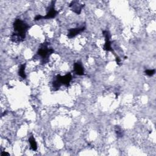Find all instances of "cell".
<instances>
[{"mask_svg":"<svg viewBox=\"0 0 156 156\" xmlns=\"http://www.w3.org/2000/svg\"><path fill=\"white\" fill-rule=\"evenodd\" d=\"M13 32L10 39L13 42L19 43L24 41L26 38V34L29 28V26L21 19H16L13 24Z\"/></svg>","mask_w":156,"mask_h":156,"instance_id":"obj_1","label":"cell"},{"mask_svg":"<svg viewBox=\"0 0 156 156\" xmlns=\"http://www.w3.org/2000/svg\"><path fill=\"white\" fill-rule=\"evenodd\" d=\"M49 43L44 42L42 43L37 52V55H39L41 58V63H46L48 61V58L49 56L54 52V49L51 48H49Z\"/></svg>","mask_w":156,"mask_h":156,"instance_id":"obj_2","label":"cell"},{"mask_svg":"<svg viewBox=\"0 0 156 156\" xmlns=\"http://www.w3.org/2000/svg\"><path fill=\"white\" fill-rule=\"evenodd\" d=\"M72 80V75L71 73H68L65 76L57 75L55 77V80L52 83V87L54 90H57L62 85L69 86V83Z\"/></svg>","mask_w":156,"mask_h":156,"instance_id":"obj_3","label":"cell"},{"mask_svg":"<svg viewBox=\"0 0 156 156\" xmlns=\"http://www.w3.org/2000/svg\"><path fill=\"white\" fill-rule=\"evenodd\" d=\"M55 2V1H52L51 2V6H50L48 12H47L46 15H45L44 16H42L41 15H38L35 17L34 20L38 21V20H41V19H51V18H55L57 16V13H58V11L55 10V8H54Z\"/></svg>","mask_w":156,"mask_h":156,"instance_id":"obj_4","label":"cell"},{"mask_svg":"<svg viewBox=\"0 0 156 156\" xmlns=\"http://www.w3.org/2000/svg\"><path fill=\"white\" fill-rule=\"evenodd\" d=\"M102 34H103L104 36L105 37V44L103 47L104 50L107 51L113 52V49L111 47L112 41H110V35L109 32L108 30H103Z\"/></svg>","mask_w":156,"mask_h":156,"instance_id":"obj_5","label":"cell"},{"mask_svg":"<svg viewBox=\"0 0 156 156\" xmlns=\"http://www.w3.org/2000/svg\"><path fill=\"white\" fill-rule=\"evenodd\" d=\"M69 7L71 9V10L74 13L79 15L81 12L82 8L84 7V4H80V2L77 1H73L69 4Z\"/></svg>","mask_w":156,"mask_h":156,"instance_id":"obj_6","label":"cell"},{"mask_svg":"<svg viewBox=\"0 0 156 156\" xmlns=\"http://www.w3.org/2000/svg\"><path fill=\"white\" fill-rule=\"evenodd\" d=\"M85 29V27H76V28H72L69 29V32L68 34V37L69 38H73L76 37L77 35L79 34L80 33L84 31Z\"/></svg>","mask_w":156,"mask_h":156,"instance_id":"obj_7","label":"cell"},{"mask_svg":"<svg viewBox=\"0 0 156 156\" xmlns=\"http://www.w3.org/2000/svg\"><path fill=\"white\" fill-rule=\"evenodd\" d=\"M74 69L76 74L78 76H82L84 74V69L82 65V63L79 62H77L74 64Z\"/></svg>","mask_w":156,"mask_h":156,"instance_id":"obj_8","label":"cell"},{"mask_svg":"<svg viewBox=\"0 0 156 156\" xmlns=\"http://www.w3.org/2000/svg\"><path fill=\"white\" fill-rule=\"evenodd\" d=\"M25 68H26V63L21 65V66L19 67L18 69V74L20 76H21L23 79L26 78V75L25 74Z\"/></svg>","mask_w":156,"mask_h":156,"instance_id":"obj_9","label":"cell"},{"mask_svg":"<svg viewBox=\"0 0 156 156\" xmlns=\"http://www.w3.org/2000/svg\"><path fill=\"white\" fill-rule=\"evenodd\" d=\"M29 141L30 143V147L31 149L35 151L37 149V143H36V141L34 138V137L33 136V135H31L29 138Z\"/></svg>","mask_w":156,"mask_h":156,"instance_id":"obj_10","label":"cell"},{"mask_svg":"<svg viewBox=\"0 0 156 156\" xmlns=\"http://www.w3.org/2000/svg\"><path fill=\"white\" fill-rule=\"evenodd\" d=\"M115 132H116L118 137H122L123 132L119 126H115Z\"/></svg>","mask_w":156,"mask_h":156,"instance_id":"obj_11","label":"cell"},{"mask_svg":"<svg viewBox=\"0 0 156 156\" xmlns=\"http://www.w3.org/2000/svg\"><path fill=\"white\" fill-rule=\"evenodd\" d=\"M155 73V70L154 69H146L144 71L145 74L148 76H152L153 75H154Z\"/></svg>","mask_w":156,"mask_h":156,"instance_id":"obj_12","label":"cell"},{"mask_svg":"<svg viewBox=\"0 0 156 156\" xmlns=\"http://www.w3.org/2000/svg\"><path fill=\"white\" fill-rule=\"evenodd\" d=\"M116 64L118 65H120V63H121V59L118 57H116Z\"/></svg>","mask_w":156,"mask_h":156,"instance_id":"obj_13","label":"cell"},{"mask_svg":"<svg viewBox=\"0 0 156 156\" xmlns=\"http://www.w3.org/2000/svg\"><path fill=\"white\" fill-rule=\"evenodd\" d=\"M10 154L8 153V152H4V151H3V152H1V156H5V155H9Z\"/></svg>","mask_w":156,"mask_h":156,"instance_id":"obj_14","label":"cell"}]
</instances>
